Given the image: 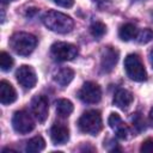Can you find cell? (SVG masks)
Here are the masks:
<instances>
[{"label": "cell", "instance_id": "6da1fadb", "mask_svg": "<svg viewBox=\"0 0 153 153\" xmlns=\"http://www.w3.org/2000/svg\"><path fill=\"white\" fill-rule=\"evenodd\" d=\"M42 22L49 30L57 33H68L74 27V22L69 16L54 10L45 12L42 17Z\"/></svg>", "mask_w": 153, "mask_h": 153}, {"label": "cell", "instance_id": "7a4b0ae2", "mask_svg": "<svg viewBox=\"0 0 153 153\" xmlns=\"http://www.w3.org/2000/svg\"><path fill=\"white\" fill-rule=\"evenodd\" d=\"M37 45V38L27 32H16L10 38V47L12 50L22 56L30 55Z\"/></svg>", "mask_w": 153, "mask_h": 153}, {"label": "cell", "instance_id": "3957f363", "mask_svg": "<svg viewBox=\"0 0 153 153\" xmlns=\"http://www.w3.org/2000/svg\"><path fill=\"white\" fill-rule=\"evenodd\" d=\"M78 127L85 134H90L93 136L98 135V133L103 128V121H102L100 112L98 110L85 111L78 121Z\"/></svg>", "mask_w": 153, "mask_h": 153}, {"label": "cell", "instance_id": "277c9868", "mask_svg": "<svg viewBox=\"0 0 153 153\" xmlns=\"http://www.w3.org/2000/svg\"><path fill=\"white\" fill-rule=\"evenodd\" d=\"M124 69L129 79L134 81H145L147 79V72L145 66L136 54H129L124 60Z\"/></svg>", "mask_w": 153, "mask_h": 153}, {"label": "cell", "instance_id": "5b68a950", "mask_svg": "<svg viewBox=\"0 0 153 153\" xmlns=\"http://www.w3.org/2000/svg\"><path fill=\"white\" fill-rule=\"evenodd\" d=\"M50 55L55 61H71L78 55V48L67 42H55L50 47Z\"/></svg>", "mask_w": 153, "mask_h": 153}, {"label": "cell", "instance_id": "8992f818", "mask_svg": "<svg viewBox=\"0 0 153 153\" xmlns=\"http://www.w3.org/2000/svg\"><path fill=\"white\" fill-rule=\"evenodd\" d=\"M12 126L17 133L26 134L33 130L35 121L30 112H27L26 110H19V111H16L12 117Z\"/></svg>", "mask_w": 153, "mask_h": 153}, {"label": "cell", "instance_id": "52a82bcc", "mask_svg": "<svg viewBox=\"0 0 153 153\" xmlns=\"http://www.w3.org/2000/svg\"><path fill=\"white\" fill-rule=\"evenodd\" d=\"M78 98L86 104H96L102 98V90L98 84L93 81H86L78 91Z\"/></svg>", "mask_w": 153, "mask_h": 153}, {"label": "cell", "instance_id": "ba28073f", "mask_svg": "<svg viewBox=\"0 0 153 153\" xmlns=\"http://www.w3.org/2000/svg\"><path fill=\"white\" fill-rule=\"evenodd\" d=\"M120 53L116 48L114 47H104L100 54V69L103 73H109L111 72L117 61H118Z\"/></svg>", "mask_w": 153, "mask_h": 153}, {"label": "cell", "instance_id": "9c48e42d", "mask_svg": "<svg viewBox=\"0 0 153 153\" xmlns=\"http://www.w3.org/2000/svg\"><path fill=\"white\" fill-rule=\"evenodd\" d=\"M16 78L24 88H32L37 82V75L35 69L27 65H23L18 68L16 73Z\"/></svg>", "mask_w": 153, "mask_h": 153}, {"label": "cell", "instance_id": "30bf717a", "mask_svg": "<svg viewBox=\"0 0 153 153\" xmlns=\"http://www.w3.org/2000/svg\"><path fill=\"white\" fill-rule=\"evenodd\" d=\"M31 111L32 115L35 116V118L43 123L47 117H48V112H49V103L48 99L44 96H35L31 100Z\"/></svg>", "mask_w": 153, "mask_h": 153}, {"label": "cell", "instance_id": "8fae6325", "mask_svg": "<svg viewBox=\"0 0 153 153\" xmlns=\"http://www.w3.org/2000/svg\"><path fill=\"white\" fill-rule=\"evenodd\" d=\"M108 123H109L110 128L115 130V133H116V135H117V137H118V139L126 140V139L128 137L129 128L123 123V121H122V118L120 117V115H118V114L112 112V114L109 116Z\"/></svg>", "mask_w": 153, "mask_h": 153}, {"label": "cell", "instance_id": "7c38bea8", "mask_svg": "<svg viewBox=\"0 0 153 153\" xmlns=\"http://www.w3.org/2000/svg\"><path fill=\"white\" fill-rule=\"evenodd\" d=\"M50 137L54 145H63L69 139V129L62 123H55L50 128Z\"/></svg>", "mask_w": 153, "mask_h": 153}, {"label": "cell", "instance_id": "4fadbf2b", "mask_svg": "<svg viewBox=\"0 0 153 153\" xmlns=\"http://www.w3.org/2000/svg\"><path fill=\"white\" fill-rule=\"evenodd\" d=\"M17 99V92L14 87L6 80L0 81V102L4 105L11 104Z\"/></svg>", "mask_w": 153, "mask_h": 153}, {"label": "cell", "instance_id": "5bb4252c", "mask_svg": "<svg viewBox=\"0 0 153 153\" xmlns=\"http://www.w3.org/2000/svg\"><path fill=\"white\" fill-rule=\"evenodd\" d=\"M133 99H134V97H133L131 92H129L128 90H124V88H118L114 96L112 103L117 108L124 110V109L129 108V105L133 103Z\"/></svg>", "mask_w": 153, "mask_h": 153}, {"label": "cell", "instance_id": "9a60e30c", "mask_svg": "<svg viewBox=\"0 0 153 153\" xmlns=\"http://www.w3.org/2000/svg\"><path fill=\"white\" fill-rule=\"evenodd\" d=\"M73 78H74V71L68 68V67H65V68H61L54 75V81L56 84H59L60 86L65 87L73 80Z\"/></svg>", "mask_w": 153, "mask_h": 153}, {"label": "cell", "instance_id": "2e32d148", "mask_svg": "<svg viewBox=\"0 0 153 153\" xmlns=\"http://www.w3.org/2000/svg\"><path fill=\"white\" fill-rule=\"evenodd\" d=\"M118 36L122 41H130L133 38H135L137 36V29L134 24L131 23H126L123 25H121L120 30H118Z\"/></svg>", "mask_w": 153, "mask_h": 153}, {"label": "cell", "instance_id": "e0dca14e", "mask_svg": "<svg viewBox=\"0 0 153 153\" xmlns=\"http://www.w3.org/2000/svg\"><path fill=\"white\" fill-rule=\"evenodd\" d=\"M73 104L68 99H59L56 102V112L61 117H68L73 112Z\"/></svg>", "mask_w": 153, "mask_h": 153}, {"label": "cell", "instance_id": "ac0fdd59", "mask_svg": "<svg viewBox=\"0 0 153 153\" xmlns=\"http://www.w3.org/2000/svg\"><path fill=\"white\" fill-rule=\"evenodd\" d=\"M45 147V141L42 136H35L32 139H30L26 142V152L30 153H36V152H41L43 151Z\"/></svg>", "mask_w": 153, "mask_h": 153}, {"label": "cell", "instance_id": "d6986e66", "mask_svg": "<svg viewBox=\"0 0 153 153\" xmlns=\"http://www.w3.org/2000/svg\"><path fill=\"white\" fill-rule=\"evenodd\" d=\"M13 59L10 56V54H7L6 51H1L0 53V67L4 72H7L10 71L12 67H13Z\"/></svg>", "mask_w": 153, "mask_h": 153}, {"label": "cell", "instance_id": "ffe728a7", "mask_svg": "<svg viewBox=\"0 0 153 153\" xmlns=\"http://www.w3.org/2000/svg\"><path fill=\"white\" fill-rule=\"evenodd\" d=\"M90 32L92 33V36L99 38V37L104 36V33L106 32V26H105V24H103L100 22H94L90 26Z\"/></svg>", "mask_w": 153, "mask_h": 153}, {"label": "cell", "instance_id": "44dd1931", "mask_svg": "<svg viewBox=\"0 0 153 153\" xmlns=\"http://www.w3.org/2000/svg\"><path fill=\"white\" fill-rule=\"evenodd\" d=\"M136 37H137V42L139 43H141V44L148 43L153 38V31L151 29H143L140 32H137Z\"/></svg>", "mask_w": 153, "mask_h": 153}, {"label": "cell", "instance_id": "7402d4cb", "mask_svg": "<svg viewBox=\"0 0 153 153\" xmlns=\"http://www.w3.org/2000/svg\"><path fill=\"white\" fill-rule=\"evenodd\" d=\"M131 121H133V124L134 127L137 129V131H142L146 129V126H145V120L143 117L141 116V114H135L133 117H131Z\"/></svg>", "mask_w": 153, "mask_h": 153}, {"label": "cell", "instance_id": "603a6c76", "mask_svg": "<svg viewBox=\"0 0 153 153\" xmlns=\"http://www.w3.org/2000/svg\"><path fill=\"white\" fill-rule=\"evenodd\" d=\"M140 151L141 152L153 153V139H147L146 141H143L141 147H140Z\"/></svg>", "mask_w": 153, "mask_h": 153}, {"label": "cell", "instance_id": "cb8c5ba5", "mask_svg": "<svg viewBox=\"0 0 153 153\" xmlns=\"http://www.w3.org/2000/svg\"><path fill=\"white\" fill-rule=\"evenodd\" d=\"M54 2L61 7H66V8H69L74 5V0H54Z\"/></svg>", "mask_w": 153, "mask_h": 153}, {"label": "cell", "instance_id": "d4e9b609", "mask_svg": "<svg viewBox=\"0 0 153 153\" xmlns=\"http://www.w3.org/2000/svg\"><path fill=\"white\" fill-rule=\"evenodd\" d=\"M149 62H151V66L153 68V49L149 50Z\"/></svg>", "mask_w": 153, "mask_h": 153}, {"label": "cell", "instance_id": "484cf974", "mask_svg": "<svg viewBox=\"0 0 153 153\" xmlns=\"http://www.w3.org/2000/svg\"><path fill=\"white\" fill-rule=\"evenodd\" d=\"M149 122H151V124H152V127H153V108H152L151 111H149Z\"/></svg>", "mask_w": 153, "mask_h": 153}, {"label": "cell", "instance_id": "4316f807", "mask_svg": "<svg viewBox=\"0 0 153 153\" xmlns=\"http://www.w3.org/2000/svg\"><path fill=\"white\" fill-rule=\"evenodd\" d=\"M80 149H81V151H88V149H90V151H92V152L96 151V148H93V147H86V146H85L84 148H80Z\"/></svg>", "mask_w": 153, "mask_h": 153}, {"label": "cell", "instance_id": "83f0119b", "mask_svg": "<svg viewBox=\"0 0 153 153\" xmlns=\"http://www.w3.org/2000/svg\"><path fill=\"white\" fill-rule=\"evenodd\" d=\"M94 1H97L98 4H106V2H109L111 0H94Z\"/></svg>", "mask_w": 153, "mask_h": 153}, {"label": "cell", "instance_id": "f1b7e54d", "mask_svg": "<svg viewBox=\"0 0 153 153\" xmlns=\"http://www.w3.org/2000/svg\"><path fill=\"white\" fill-rule=\"evenodd\" d=\"M10 1H12V0H1L2 4H7V2H10Z\"/></svg>", "mask_w": 153, "mask_h": 153}]
</instances>
